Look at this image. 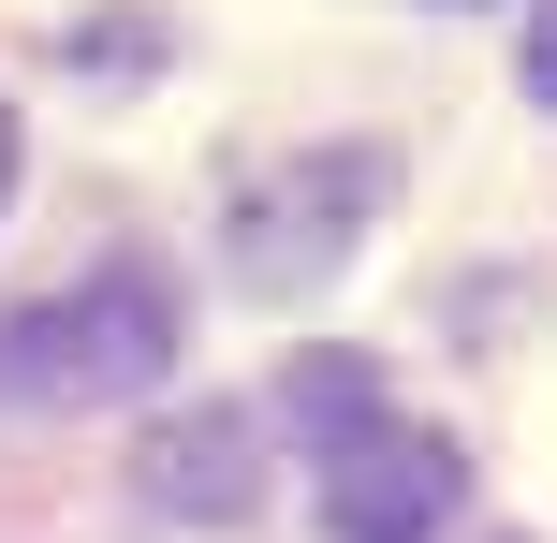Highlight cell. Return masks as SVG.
Wrapping results in <instances>:
<instances>
[{
	"instance_id": "obj_2",
	"label": "cell",
	"mask_w": 557,
	"mask_h": 543,
	"mask_svg": "<svg viewBox=\"0 0 557 543\" xmlns=\"http://www.w3.org/2000/svg\"><path fill=\"white\" fill-rule=\"evenodd\" d=\"M308 485H323V529L337 543H441L455 499H470V456L382 397V411H352V427L308 441Z\"/></svg>"
},
{
	"instance_id": "obj_1",
	"label": "cell",
	"mask_w": 557,
	"mask_h": 543,
	"mask_svg": "<svg viewBox=\"0 0 557 543\" xmlns=\"http://www.w3.org/2000/svg\"><path fill=\"white\" fill-rule=\"evenodd\" d=\"M176 368V280L162 264H88V280L0 309V411H117Z\"/></svg>"
},
{
	"instance_id": "obj_3",
	"label": "cell",
	"mask_w": 557,
	"mask_h": 543,
	"mask_svg": "<svg viewBox=\"0 0 557 543\" xmlns=\"http://www.w3.org/2000/svg\"><path fill=\"white\" fill-rule=\"evenodd\" d=\"M367 206H382V147H308V162L250 176V192H235V280H250V294L337 280Z\"/></svg>"
},
{
	"instance_id": "obj_5",
	"label": "cell",
	"mask_w": 557,
	"mask_h": 543,
	"mask_svg": "<svg viewBox=\"0 0 557 543\" xmlns=\"http://www.w3.org/2000/svg\"><path fill=\"white\" fill-rule=\"evenodd\" d=\"M529 103H557V0H543V29H529Z\"/></svg>"
},
{
	"instance_id": "obj_6",
	"label": "cell",
	"mask_w": 557,
	"mask_h": 543,
	"mask_svg": "<svg viewBox=\"0 0 557 543\" xmlns=\"http://www.w3.org/2000/svg\"><path fill=\"white\" fill-rule=\"evenodd\" d=\"M0 192H15V103H0Z\"/></svg>"
},
{
	"instance_id": "obj_4",
	"label": "cell",
	"mask_w": 557,
	"mask_h": 543,
	"mask_svg": "<svg viewBox=\"0 0 557 543\" xmlns=\"http://www.w3.org/2000/svg\"><path fill=\"white\" fill-rule=\"evenodd\" d=\"M133 499H147V515H191V529L264 515V441H250V411H235V397L176 411V427L133 456Z\"/></svg>"
}]
</instances>
